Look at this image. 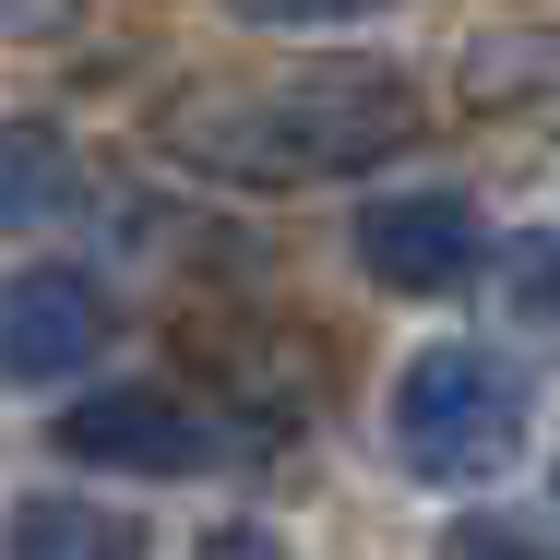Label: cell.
Here are the masks:
<instances>
[{"mask_svg": "<svg viewBox=\"0 0 560 560\" xmlns=\"http://www.w3.org/2000/svg\"><path fill=\"white\" fill-rule=\"evenodd\" d=\"M406 131H418V84L382 72V60H323V72H287V84H250V96H179V108H155V143L191 179H238V191L382 167Z\"/></svg>", "mask_w": 560, "mask_h": 560, "instance_id": "cell-1", "label": "cell"}, {"mask_svg": "<svg viewBox=\"0 0 560 560\" xmlns=\"http://www.w3.org/2000/svg\"><path fill=\"white\" fill-rule=\"evenodd\" d=\"M525 370L489 358V346H430L406 358L394 382V465L430 477V489H465V477H501L525 453Z\"/></svg>", "mask_w": 560, "mask_h": 560, "instance_id": "cell-2", "label": "cell"}, {"mask_svg": "<svg viewBox=\"0 0 560 560\" xmlns=\"http://www.w3.org/2000/svg\"><path fill=\"white\" fill-rule=\"evenodd\" d=\"M48 442L72 465H119V477H191V465H226L215 418L167 382H108V394H72Z\"/></svg>", "mask_w": 560, "mask_h": 560, "instance_id": "cell-3", "label": "cell"}, {"mask_svg": "<svg viewBox=\"0 0 560 560\" xmlns=\"http://www.w3.org/2000/svg\"><path fill=\"white\" fill-rule=\"evenodd\" d=\"M477 262H489V238H477V203H465V191H394V203H358V275L394 287V299H453Z\"/></svg>", "mask_w": 560, "mask_h": 560, "instance_id": "cell-4", "label": "cell"}, {"mask_svg": "<svg viewBox=\"0 0 560 560\" xmlns=\"http://www.w3.org/2000/svg\"><path fill=\"white\" fill-rule=\"evenodd\" d=\"M96 346H108V299L72 262H36L0 287V382H72Z\"/></svg>", "mask_w": 560, "mask_h": 560, "instance_id": "cell-5", "label": "cell"}, {"mask_svg": "<svg viewBox=\"0 0 560 560\" xmlns=\"http://www.w3.org/2000/svg\"><path fill=\"white\" fill-rule=\"evenodd\" d=\"M72 203H84V155H72L48 119H0V238L72 215Z\"/></svg>", "mask_w": 560, "mask_h": 560, "instance_id": "cell-6", "label": "cell"}, {"mask_svg": "<svg viewBox=\"0 0 560 560\" xmlns=\"http://www.w3.org/2000/svg\"><path fill=\"white\" fill-rule=\"evenodd\" d=\"M0 560H143V525L108 501H12Z\"/></svg>", "mask_w": 560, "mask_h": 560, "instance_id": "cell-7", "label": "cell"}, {"mask_svg": "<svg viewBox=\"0 0 560 560\" xmlns=\"http://www.w3.org/2000/svg\"><path fill=\"white\" fill-rule=\"evenodd\" d=\"M238 24H358V12H382V0H226Z\"/></svg>", "mask_w": 560, "mask_h": 560, "instance_id": "cell-8", "label": "cell"}, {"mask_svg": "<svg viewBox=\"0 0 560 560\" xmlns=\"http://www.w3.org/2000/svg\"><path fill=\"white\" fill-rule=\"evenodd\" d=\"M442 560H549V549H537L525 525H453V537H442Z\"/></svg>", "mask_w": 560, "mask_h": 560, "instance_id": "cell-9", "label": "cell"}, {"mask_svg": "<svg viewBox=\"0 0 560 560\" xmlns=\"http://www.w3.org/2000/svg\"><path fill=\"white\" fill-rule=\"evenodd\" d=\"M191 560H287V549H275L262 525H215V537H203V549H191Z\"/></svg>", "mask_w": 560, "mask_h": 560, "instance_id": "cell-10", "label": "cell"}, {"mask_svg": "<svg viewBox=\"0 0 560 560\" xmlns=\"http://www.w3.org/2000/svg\"><path fill=\"white\" fill-rule=\"evenodd\" d=\"M72 0H0V36H60Z\"/></svg>", "mask_w": 560, "mask_h": 560, "instance_id": "cell-11", "label": "cell"}]
</instances>
